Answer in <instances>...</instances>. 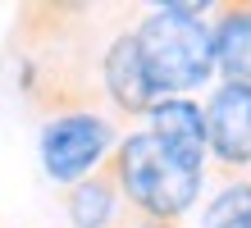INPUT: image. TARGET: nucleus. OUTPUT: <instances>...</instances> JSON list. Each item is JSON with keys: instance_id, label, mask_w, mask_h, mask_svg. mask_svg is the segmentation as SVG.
<instances>
[{"instance_id": "nucleus-3", "label": "nucleus", "mask_w": 251, "mask_h": 228, "mask_svg": "<svg viewBox=\"0 0 251 228\" xmlns=\"http://www.w3.org/2000/svg\"><path fill=\"white\" fill-rule=\"evenodd\" d=\"M114 146V128L100 114H60L41 128V169L55 182H73L96 174V164L105 160V151Z\"/></svg>"}, {"instance_id": "nucleus-4", "label": "nucleus", "mask_w": 251, "mask_h": 228, "mask_svg": "<svg viewBox=\"0 0 251 228\" xmlns=\"http://www.w3.org/2000/svg\"><path fill=\"white\" fill-rule=\"evenodd\" d=\"M201 114H205V151L233 169L251 164V91L215 87Z\"/></svg>"}, {"instance_id": "nucleus-9", "label": "nucleus", "mask_w": 251, "mask_h": 228, "mask_svg": "<svg viewBox=\"0 0 251 228\" xmlns=\"http://www.w3.org/2000/svg\"><path fill=\"white\" fill-rule=\"evenodd\" d=\"M201 228H251V182H228L205 205Z\"/></svg>"}, {"instance_id": "nucleus-1", "label": "nucleus", "mask_w": 251, "mask_h": 228, "mask_svg": "<svg viewBox=\"0 0 251 228\" xmlns=\"http://www.w3.org/2000/svg\"><path fill=\"white\" fill-rule=\"evenodd\" d=\"M137 55L142 73L151 82V96H187L192 87H205L215 73V41L201 5H155L137 23Z\"/></svg>"}, {"instance_id": "nucleus-10", "label": "nucleus", "mask_w": 251, "mask_h": 228, "mask_svg": "<svg viewBox=\"0 0 251 228\" xmlns=\"http://www.w3.org/2000/svg\"><path fill=\"white\" fill-rule=\"evenodd\" d=\"M137 228H178V224H165V219H142Z\"/></svg>"}, {"instance_id": "nucleus-7", "label": "nucleus", "mask_w": 251, "mask_h": 228, "mask_svg": "<svg viewBox=\"0 0 251 228\" xmlns=\"http://www.w3.org/2000/svg\"><path fill=\"white\" fill-rule=\"evenodd\" d=\"M146 114H151V132L160 137V142L178 146L183 155L205 160V114H201L197 101H187V96H165V101H155Z\"/></svg>"}, {"instance_id": "nucleus-8", "label": "nucleus", "mask_w": 251, "mask_h": 228, "mask_svg": "<svg viewBox=\"0 0 251 228\" xmlns=\"http://www.w3.org/2000/svg\"><path fill=\"white\" fill-rule=\"evenodd\" d=\"M114 205H119V187H114L110 174H92V178H82L78 187L69 192L73 228H105L114 219Z\"/></svg>"}, {"instance_id": "nucleus-5", "label": "nucleus", "mask_w": 251, "mask_h": 228, "mask_svg": "<svg viewBox=\"0 0 251 228\" xmlns=\"http://www.w3.org/2000/svg\"><path fill=\"white\" fill-rule=\"evenodd\" d=\"M100 73H105V91H110V101L119 105V110H128V114H146V110L155 105L151 82H146V73H142V55H137V41H132V32H119V37L110 41Z\"/></svg>"}, {"instance_id": "nucleus-2", "label": "nucleus", "mask_w": 251, "mask_h": 228, "mask_svg": "<svg viewBox=\"0 0 251 228\" xmlns=\"http://www.w3.org/2000/svg\"><path fill=\"white\" fill-rule=\"evenodd\" d=\"M110 178H114V187H119V196H128V201L137 205L142 219L174 224L178 215H187V210L197 205V196H201V160L183 155V151L169 146V142H160L151 128L132 132L119 146Z\"/></svg>"}, {"instance_id": "nucleus-6", "label": "nucleus", "mask_w": 251, "mask_h": 228, "mask_svg": "<svg viewBox=\"0 0 251 228\" xmlns=\"http://www.w3.org/2000/svg\"><path fill=\"white\" fill-rule=\"evenodd\" d=\"M215 41V69L224 73V87L251 91V5L224 9V19L210 27Z\"/></svg>"}]
</instances>
